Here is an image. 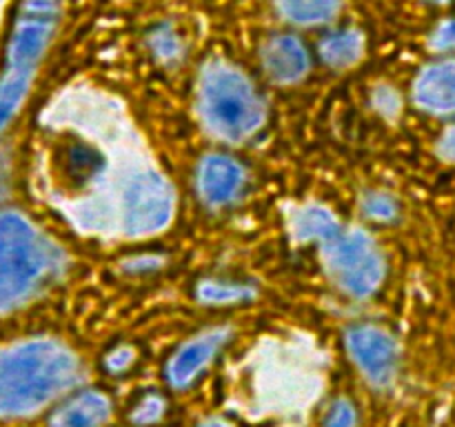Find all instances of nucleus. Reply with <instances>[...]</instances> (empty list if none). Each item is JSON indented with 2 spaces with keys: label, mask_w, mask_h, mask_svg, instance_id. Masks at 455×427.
<instances>
[{
  "label": "nucleus",
  "mask_w": 455,
  "mask_h": 427,
  "mask_svg": "<svg viewBox=\"0 0 455 427\" xmlns=\"http://www.w3.org/2000/svg\"><path fill=\"white\" fill-rule=\"evenodd\" d=\"M78 381V360L49 338L22 341L0 351V416L43 409Z\"/></svg>",
  "instance_id": "1"
},
{
  "label": "nucleus",
  "mask_w": 455,
  "mask_h": 427,
  "mask_svg": "<svg viewBox=\"0 0 455 427\" xmlns=\"http://www.w3.org/2000/svg\"><path fill=\"white\" fill-rule=\"evenodd\" d=\"M58 249L22 214H0V311L25 302L58 270Z\"/></svg>",
  "instance_id": "2"
},
{
  "label": "nucleus",
  "mask_w": 455,
  "mask_h": 427,
  "mask_svg": "<svg viewBox=\"0 0 455 427\" xmlns=\"http://www.w3.org/2000/svg\"><path fill=\"white\" fill-rule=\"evenodd\" d=\"M198 107L204 125L231 142L247 141L265 123V105L253 85L222 60L209 62L200 74Z\"/></svg>",
  "instance_id": "3"
},
{
  "label": "nucleus",
  "mask_w": 455,
  "mask_h": 427,
  "mask_svg": "<svg viewBox=\"0 0 455 427\" xmlns=\"http://www.w3.org/2000/svg\"><path fill=\"white\" fill-rule=\"evenodd\" d=\"M324 245V261L336 283L355 298H367L385 278L380 249L364 231H338Z\"/></svg>",
  "instance_id": "4"
},
{
  "label": "nucleus",
  "mask_w": 455,
  "mask_h": 427,
  "mask_svg": "<svg viewBox=\"0 0 455 427\" xmlns=\"http://www.w3.org/2000/svg\"><path fill=\"white\" fill-rule=\"evenodd\" d=\"M176 212V194L167 178L145 167L129 181L120 200V230L127 236H151L163 231Z\"/></svg>",
  "instance_id": "5"
},
{
  "label": "nucleus",
  "mask_w": 455,
  "mask_h": 427,
  "mask_svg": "<svg viewBox=\"0 0 455 427\" xmlns=\"http://www.w3.org/2000/svg\"><path fill=\"white\" fill-rule=\"evenodd\" d=\"M58 20V0H25L16 18L7 49L4 74L34 78L38 60L43 58Z\"/></svg>",
  "instance_id": "6"
},
{
  "label": "nucleus",
  "mask_w": 455,
  "mask_h": 427,
  "mask_svg": "<svg viewBox=\"0 0 455 427\" xmlns=\"http://www.w3.org/2000/svg\"><path fill=\"white\" fill-rule=\"evenodd\" d=\"M347 347H349L351 359L358 363V367L373 385L385 387L394 381L398 347L385 329L371 327V325L354 327L347 334Z\"/></svg>",
  "instance_id": "7"
},
{
  "label": "nucleus",
  "mask_w": 455,
  "mask_h": 427,
  "mask_svg": "<svg viewBox=\"0 0 455 427\" xmlns=\"http://www.w3.org/2000/svg\"><path fill=\"white\" fill-rule=\"evenodd\" d=\"M244 187V169L234 158L222 154H212L200 163L198 189L204 203L212 207L235 200Z\"/></svg>",
  "instance_id": "8"
},
{
  "label": "nucleus",
  "mask_w": 455,
  "mask_h": 427,
  "mask_svg": "<svg viewBox=\"0 0 455 427\" xmlns=\"http://www.w3.org/2000/svg\"><path fill=\"white\" fill-rule=\"evenodd\" d=\"M227 338H229V332H227V329H213V332L203 334V336L194 338V341H189L187 345H182L167 367L172 385H189V383L207 367L209 360L218 354V350L225 345Z\"/></svg>",
  "instance_id": "9"
},
{
  "label": "nucleus",
  "mask_w": 455,
  "mask_h": 427,
  "mask_svg": "<svg viewBox=\"0 0 455 427\" xmlns=\"http://www.w3.org/2000/svg\"><path fill=\"white\" fill-rule=\"evenodd\" d=\"M265 69L275 83H298L309 71V53L293 36H275L262 49Z\"/></svg>",
  "instance_id": "10"
},
{
  "label": "nucleus",
  "mask_w": 455,
  "mask_h": 427,
  "mask_svg": "<svg viewBox=\"0 0 455 427\" xmlns=\"http://www.w3.org/2000/svg\"><path fill=\"white\" fill-rule=\"evenodd\" d=\"M416 102L434 114L455 111V60L431 65L418 76L413 89Z\"/></svg>",
  "instance_id": "11"
},
{
  "label": "nucleus",
  "mask_w": 455,
  "mask_h": 427,
  "mask_svg": "<svg viewBox=\"0 0 455 427\" xmlns=\"http://www.w3.org/2000/svg\"><path fill=\"white\" fill-rule=\"evenodd\" d=\"M111 405L98 391L76 396L52 418V427H100L109 418Z\"/></svg>",
  "instance_id": "12"
},
{
  "label": "nucleus",
  "mask_w": 455,
  "mask_h": 427,
  "mask_svg": "<svg viewBox=\"0 0 455 427\" xmlns=\"http://www.w3.org/2000/svg\"><path fill=\"white\" fill-rule=\"evenodd\" d=\"M291 230L298 240H320V243H327L331 236L340 231V225H338L336 218L327 209L311 205V207H302L300 212L293 214Z\"/></svg>",
  "instance_id": "13"
},
{
  "label": "nucleus",
  "mask_w": 455,
  "mask_h": 427,
  "mask_svg": "<svg viewBox=\"0 0 455 427\" xmlns=\"http://www.w3.org/2000/svg\"><path fill=\"white\" fill-rule=\"evenodd\" d=\"M345 0H275L280 13L296 25H320L340 12Z\"/></svg>",
  "instance_id": "14"
},
{
  "label": "nucleus",
  "mask_w": 455,
  "mask_h": 427,
  "mask_svg": "<svg viewBox=\"0 0 455 427\" xmlns=\"http://www.w3.org/2000/svg\"><path fill=\"white\" fill-rule=\"evenodd\" d=\"M364 38L360 31L345 29L327 36L320 44V56L331 67H349L363 58Z\"/></svg>",
  "instance_id": "15"
},
{
  "label": "nucleus",
  "mask_w": 455,
  "mask_h": 427,
  "mask_svg": "<svg viewBox=\"0 0 455 427\" xmlns=\"http://www.w3.org/2000/svg\"><path fill=\"white\" fill-rule=\"evenodd\" d=\"M31 78H22V76L4 74L0 78V132L7 127L9 120L18 111V107L25 101L27 92H29Z\"/></svg>",
  "instance_id": "16"
},
{
  "label": "nucleus",
  "mask_w": 455,
  "mask_h": 427,
  "mask_svg": "<svg viewBox=\"0 0 455 427\" xmlns=\"http://www.w3.org/2000/svg\"><path fill=\"white\" fill-rule=\"evenodd\" d=\"M251 296V287L240 283H225V280H204L198 287V298L209 305H229V302L247 301Z\"/></svg>",
  "instance_id": "17"
},
{
  "label": "nucleus",
  "mask_w": 455,
  "mask_h": 427,
  "mask_svg": "<svg viewBox=\"0 0 455 427\" xmlns=\"http://www.w3.org/2000/svg\"><path fill=\"white\" fill-rule=\"evenodd\" d=\"M364 212L376 218V221H389V218L395 216L398 207H395V200L389 198V196L373 194L367 196V200H364Z\"/></svg>",
  "instance_id": "18"
},
{
  "label": "nucleus",
  "mask_w": 455,
  "mask_h": 427,
  "mask_svg": "<svg viewBox=\"0 0 455 427\" xmlns=\"http://www.w3.org/2000/svg\"><path fill=\"white\" fill-rule=\"evenodd\" d=\"M154 49L160 58L172 60V58H176L178 53H180V40L176 38V34H173L169 27H163V29H158V34L154 36Z\"/></svg>",
  "instance_id": "19"
},
{
  "label": "nucleus",
  "mask_w": 455,
  "mask_h": 427,
  "mask_svg": "<svg viewBox=\"0 0 455 427\" xmlns=\"http://www.w3.org/2000/svg\"><path fill=\"white\" fill-rule=\"evenodd\" d=\"M327 427H355V409L347 400H338L327 418Z\"/></svg>",
  "instance_id": "20"
},
{
  "label": "nucleus",
  "mask_w": 455,
  "mask_h": 427,
  "mask_svg": "<svg viewBox=\"0 0 455 427\" xmlns=\"http://www.w3.org/2000/svg\"><path fill=\"white\" fill-rule=\"evenodd\" d=\"M163 414V400L156 399V396H149L140 403L138 412L133 414V421L136 423H154L158 421V416Z\"/></svg>",
  "instance_id": "21"
},
{
  "label": "nucleus",
  "mask_w": 455,
  "mask_h": 427,
  "mask_svg": "<svg viewBox=\"0 0 455 427\" xmlns=\"http://www.w3.org/2000/svg\"><path fill=\"white\" fill-rule=\"evenodd\" d=\"M431 44L435 49H453L455 47V20H447L435 29L431 36Z\"/></svg>",
  "instance_id": "22"
},
{
  "label": "nucleus",
  "mask_w": 455,
  "mask_h": 427,
  "mask_svg": "<svg viewBox=\"0 0 455 427\" xmlns=\"http://www.w3.org/2000/svg\"><path fill=\"white\" fill-rule=\"evenodd\" d=\"M129 360H132V351H129V350H120V351H116V354H111L109 359H107V365H109V367L114 369V372H120V369L127 367Z\"/></svg>",
  "instance_id": "23"
},
{
  "label": "nucleus",
  "mask_w": 455,
  "mask_h": 427,
  "mask_svg": "<svg viewBox=\"0 0 455 427\" xmlns=\"http://www.w3.org/2000/svg\"><path fill=\"white\" fill-rule=\"evenodd\" d=\"M440 151H443V156H447L449 160H455V127H451L444 133L443 142H440Z\"/></svg>",
  "instance_id": "24"
},
{
  "label": "nucleus",
  "mask_w": 455,
  "mask_h": 427,
  "mask_svg": "<svg viewBox=\"0 0 455 427\" xmlns=\"http://www.w3.org/2000/svg\"><path fill=\"white\" fill-rule=\"evenodd\" d=\"M203 427H229V425H225V423H220V421H209V423H204Z\"/></svg>",
  "instance_id": "25"
},
{
  "label": "nucleus",
  "mask_w": 455,
  "mask_h": 427,
  "mask_svg": "<svg viewBox=\"0 0 455 427\" xmlns=\"http://www.w3.org/2000/svg\"><path fill=\"white\" fill-rule=\"evenodd\" d=\"M3 181H4V178H3V172H0V189H3Z\"/></svg>",
  "instance_id": "26"
},
{
  "label": "nucleus",
  "mask_w": 455,
  "mask_h": 427,
  "mask_svg": "<svg viewBox=\"0 0 455 427\" xmlns=\"http://www.w3.org/2000/svg\"><path fill=\"white\" fill-rule=\"evenodd\" d=\"M431 3H449V0H431Z\"/></svg>",
  "instance_id": "27"
}]
</instances>
